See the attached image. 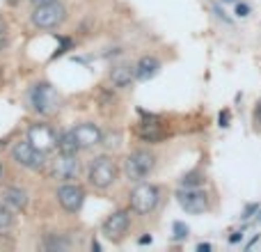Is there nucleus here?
Listing matches in <instances>:
<instances>
[{
	"label": "nucleus",
	"instance_id": "f257e3e1",
	"mask_svg": "<svg viewBox=\"0 0 261 252\" xmlns=\"http://www.w3.org/2000/svg\"><path fill=\"white\" fill-rule=\"evenodd\" d=\"M25 104L32 113L41 115V117H48V115H55L60 110V94L50 83L41 81V83H35L25 92Z\"/></svg>",
	"mask_w": 261,
	"mask_h": 252
},
{
	"label": "nucleus",
	"instance_id": "7ed1b4c3",
	"mask_svg": "<svg viewBox=\"0 0 261 252\" xmlns=\"http://www.w3.org/2000/svg\"><path fill=\"white\" fill-rule=\"evenodd\" d=\"M161 197H163L161 186L149 184V181H138L128 195L130 211L138 213V216H151L158 209V204H161Z\"/></svg>",
	"mask_w": 261,
	"mask_h": 252
},
{
	"label": "nucleus",
	"instance_id": "412c9836",
	"mask_svg": "<svg viewBox=\"0 0 261 252\" xmlns=\"http://www.w3.org/2000/svg\"><path fill=\"white\" fill-rule=\"evenodd\" d=\"M58 37V41H60V48L55 51L53 55H50V60H58V58H62L67 51H71L73 48V39H69V37H64V35H55Z\"/></svg>",
	"mask_w": 261,
	"mask_h": 252
},
{
	"label": "nucleus",
	"instance_id": "c9c22d12",
	"mask_svg": "<svg viewBox=\"0 0 261 252\" xmlns=\"http://www.w3.org/2000/svg\"><path fill=\"white\" fill-rule=\"evenodd\" d=\"M3 172H5V167H3V163H0V179H3Z\"/></svg>",
	"mask_w": 261,
	"mask_h": 252
},
{
	"label": "nucleus",
	"instance_id": "4468645a",
	"mask_svg": "<svg viewBox=\"0 0 261 252\" xmlns=\"http://www.w3.org/2000/svg\"><path fill=\"white\" fill-rule=\"evenodd\" d=\"M0 199L7 204L12 211H25L28 204H30V195L25 188H18V186H5L0 190Z\"/></svg>",
	"mask_w": 261,
	"mask_h": 252
},
{
	"label": "nucleus",
	"instance_id": "473e14b6",
	"mask_svg": "<svg viewBox=\"0 0 261 252\" xmlns=\"http://www.w3.org/2000/svg\"><path fill=\"white\" fill-rule=\"evenodd\" d=\"M257 119H259V124H261V101L257 104Z\"/></svg>",
	"mask_w": 261,
	"mask_h": 252
},
{
	"label": "nucleus",
	"instance_id": "e433bc0d",
	"mask_svg": "<svg viewBox=\"0 0 261 252\" xmlns=\"http://www.w3.org/2000/svg\"><path fill=\"white\" fill-rule=\"evenodd\" d=\"M3 76H5V71H3V67H0V81H3Z\"/></svg>",
	"mask_w": 261,
	"mask_h": 252
},
{
	"label": "nucleus",
	"instance_id": "6e6552de",
	"mask_svg": "<svg viewBox=\"0 0 261 252\" xmlns=\"http://www.w3.org/2000/svg\"><path fill=\"white\" fill-rule=\"evenodd\" d=\"M174 197H176V202H179V207L184 209L186 213H190V216H202V213H206L208 209H211L206 190H202V188H181L179 186Z\"/></svg>",
	"mask_w": 261,
	"mask_h": 252
},
{
	"label": "nucleus",
	"instance_id": "f3484780",
	"mask_svg": "<svg viewBox=\"0 0 261 252\" xmlns=\"http://www.w3.org/2000/svg\"><path fill=\"white\" fill-rule=\"evenodd\" d=\"M55 149L58 154H78L83 152L81 144H78L76 135H73V129H64L58 133V140H55Z\"/></svg>",
	"mask_w": 261,
	"mask_h": 252
},
{
	"label": "nucleus",
	"instance_id": "2eb2a0df",
	"mask_svg": "<svg viewBox=\"0 0 261 252\" xmlns=\"http://www.w3.org/2000/svg\"><path fill=\"white\" fill-rule=\"evenodd\" d=\"M110 83H113V87H117V90H126V87L133 85L138 78H135V64H115L113 69H110L108 73Z\"/></svg>",
	"mask_w": 261,
	"mask_h": 252
},
{
	"label": "nucleus",
	"instance_id": "393cba45",
	"mask_svg": "<svg viewBox=\"0 0 261 252\" xmlns=\"http://www.w3.org/2000/svg\"><path fill=\"white\" fill-rule=\"evenodd\" d=\"M218 124H220L222 129H229L231 126V110L229 108L220 110V115H218Z\"/></svg>",
	"mask_w": 261,
	"mask_h": 252
},
{
	"label": "nucleus",
	"instance_id": "7c9ffc66",
	"mask_svg": "<svg viewBox=\"0 0 261 252\" xmlns=\"http://www.w3.org/2000/svg\"><path fill=\"white\" fill-rule=\"evenodd\" d=\"M92 250H94V252L101 250V243H99V241H92Z\"/></svg>",
	"mask_w": 261,
	"mask_h": 252
},
{
	"label": "nucleus",
	"instance_id": "c756f323",
	"mask_svg": "<svg viewBox=\"0 0 261 252\" xmlns=\"http://www.w3.org/2000/svg\"><path fill=\"white\" fill-rule=\"evenodd\" d=\"M7 48V37H5V32L0 35V51H5Z\"/></svg>",
	"mask_w": 261,
	"mask_h": 252
},
{
	"label": "nucleus",
	"instance_id": "2f4dec72",
	"mask_svg": "<svg viewBox=\"0 0 261 252\" xmlns=\"http://www.w3.org/2000/svg\"><path fill=\"white\" fill-rule=\"evenodd\" d=\"M32 5H44V3H53V0H30Z\"/></svg>",
	"mask_w": 261,
	"mask_h": 252
},
{
	"label": "nucleus",
	"instance_id": "9d476101",
	"mask_svg": "<svg viewBox=\"0 0 261 252\" xmlns=\"http://www.w3.org/2000/svg\"><path fill=\"white\" fill-rule=\"evenodd\" d=\"M128 227H130V209H119V211L110 213V216L101 222V234L108 241L119 243V241L126 236Z\"/></svg>",
	"mask_w": 261,
	"mask_h": 252
},
{
	"label": "nucleus",
	"instance_id": "423d86ee",
	"mask_svg": "<svg viewBox=\"0 0 261 252\" xmlns=\"http://www.w3.org/2000/svg\"><path fill=\"white\" fill-rule=\"evenodd\" d=\"M9 156H12V161L16 163V165L25 167V170H30V172H41L46 167V154L39 152L37 147H32V144L28 142V138L14 142L12 149H9Z\"/></svg>",
	"mask_w": 261,
	"mask_h": 252
},
{
	"label": "nucleus",
	"instance_id": "aec40b11",
	"mask_svg": "<svg viewBox=\"0 0 261 252\" xmlns=\"http://www.w3.org/2000/svg\"><path fill=\"white\" fill-rule=\"evenodd\" d=\"M44 248L46 250H64V248H69V241L62 239L60 234H46L44 236Z\"/></svg>",
	"mask_w": 261,
	"mask_h": 252
},
{
	"label": "nucleus",
	"instance_id": "39448f33",
	"mask_svg": "<svg viewBox=\"0 0 261 252\" xmlns=\"http://www.w3.org/2000/svg\"><path fill=\"white\" fill-rule=\"evenodd\" d=\"M30 21L37 30H58L64 21H67V7L60 0L44 5H35L30 14Z\"/></svg>",
	"mask_w": 261,
	"mask_h": 252
},
{
	"label": "nucleus",
	"instance_id": "1a4fd4ad",
	"mask_svg": "<svg viewBox=\"0 0 261 252\" xmlns=\"http://www.w3.org/2000/svg\"><path fill=\"white\" fill-rule=\"evenodd\" d=\"M55 197H58V204L67 213H78L83 209V204H85L87 193L81 184H76V181H67V184H62L58 190H55Z\"/></svg>",
	"mask_w": 261,
	"mask_h": 252
},
{
	"label": "nucleus",
	"instance_id": "ddd939ff",
	"mask_svg": "<svg viewBox=\"0 0 261 252\" xmlns=\"http://www.w3.org/2000/svg\"><path fill=\"white\" fill-rule=\"evenodd\" d=\"M135 135H138L142 142L149 144H158L161 140H165L167 131L163 129L161 117L153 115V117H142V122H138V129H135Z\"/></svg>",
	"mask_w": 261,
	"mask_h": 252
},
{
	"label": "nucleus",
	"instance_id": "f03ea898",
	"mask_svg": "<svg viewBox=\"0 0 261 252\" xmlns=\"http://www.w3.org/2000/svg\"><path fill=\"white\" fill-rule=\"evenodd\" d=\"M117 179H119V165L113 156L101 154V156H94L90 161V165H87V181H90L92 188L108 190L110 186H115Z\"/></svg>",
	"mask_w": 261,
	"mask_h": 252
},
{
	"label": "nucleus",
	"instance_id": "b1692460",
	"mask_svg": "<svg viewBox=\"0 0 261 252\" xmlns=\"http://www.w3.org/2000/svg\"><path fill=\"white\" fill-rule=\"evenodd\" d=\"M211 9H213V14H216V16H218V18H220V21H225V23H227V26H231V23H234V18H231V16H229V14H227V12H225V7H220V5H218V3H216V5H213V7H211Z\"/></svg>",
	"mask_w": 261,
	"mask_h": 252
},
{
	"label": "nucleus",
	"instance_id": "c85d7f7f",
	"mask_svg": "<svg viewBox=\"0 0 261 252\" xmlns=\"http://www.w3.org/2000/svg\"><path fill=\"white\" fill-rule=\"evenodd\" d=\"M213 245L211 243H197V252H211Z\"/></svg>",
	"mask_w": 261,
	"mask_h": 252
},
{
	"label": "nucleus",
	"instance_id": "20e7f679",
	"mask_svg": "<svg viewBox=\"0 0 261 252\" xmlns=\"http://www.w3.org/2000/svg\"><path fill=\"white\" fill-rule=\"evenodd\" d=\"M156 167V154L149 152V149H135L130 152L126 158H124V177L133 184L138 181H144Z\"/></svg>",
	"mask_w": 261,
	"mask_h": 252
},
{
	"label": "nucleus",
	"instance_id": "5701e85b",
	"mask_svg": "<svg viewBox=\"0 0 261 252\" xmlns=\"http://www.w3.org/2000/svg\"><path fill=\"white\" fill-rule=\"evenodd\" d=\"M234 14L239 18H248L250 14H252V7H250L248 3H243V0H239V3H236V7H234Z\"/></svg>",
	"mask_w": 261,
	"mask_h": 252
},
{
	"label": "nucleus",
	"instance_id": "4be33fe9",
	"mask_svg": "<svg viewBox=\"0 0 261 252\" xmlns=\"http://www.w3.org/2000/svg\"><path fill=\"white\" fill-rule=\"evenodd\" d=\"M188 234H190V230H188L186 222H181V220L172 222V239L174 241H186L188 239Z\"/></svg>",
	"mask_w": 261,
	"mask_h": 252
},
{
	"label": "nucleus",
	"instance_id": "72a5a7b5",
	"mask_svg": "<svg viewBox=\"0 0 261 252\" xmlns=\"http://www.w3.org/2000/svg\"><path fill=\"white\" fill-rule=\"evenodd\" d=\"M5 28H7V23H5L3 18H0V35H3V32H5Z\"/></svg>",
	"mask_w": 261,
	"mask_h": 252
},
{
	"label": "nucleus",
	"instance_id": "a878e982",
	"mask_svg": "<svg viewBox=\"0 0 261 252\" xmlns=\"http://www.w3.org/2000/svg\"><path fill=\"white\" fill-rule=\"evenodd\" d=\"M259 204L257 202H254V204H248V207H245V211H243V216H241V218H243V220H250V218H252L254 216V213H257L259 211Z\"/></svg>",
	"mask_w": 261,
	"mask_h": 252
},
{
	"label": "nucleus",
	"instance_id": "f704fd0d",
	"mask_svg": "<svg viewBox=\"0 0 261 252\" xmlns=\"http://www.w3.org/2000/svg\"><path fill=\"white\" fill-rule=\"evenodd\" d=\"M220 3H222V5H225V3H234V5H236L239 0H220Z\"/></svg>",
	"mask_w": 261,
	"mask_h": 252
},
{
	"label": "nucleus",
	"instance_id": "0eeeda50",
	"mask_svg": "<svg viewBox=\"0 0 261 252\" xmlns=\"http://www.w3.org/2000/svg\"><path fill=\"white\" fill-rule=\"evenodd\" d=\"M83 172V163L78 161V154H58L48 163V177L60 184L76 181Z\"/></svg>",
	"mask_w": 261,
	"mask_h": 252
},
{
	"label": "nucleus",
	"instance_id": "bb28decb",
	"mask_svg": "<svg viewBox=\"0 0 261 252\" xmlns=\"http://www.w3.org/2000/svg\"><path fill=\"white\" fill-rule=\"evenodd\" d=\"M243 241V230H239V232H234V234L229 236V243L234 245V243H241Z\"/></svg>",
	"mask_w": 261,
	"mask_h": 252
},
{
	"label": "nucleus",
	"instance_id": "dca6fc26",
	"mask_svg": "<svg viewBox=\"0 0 261 252\" xmlns=\"http://www.w3.org/2000/svg\"><path fill=\"white\" fill-rule=\"evenodd\" d=\"M161 60L156 58V55H142V58L135 62V78L138 81H151L153 76H156L158 71H161Z\"/></svg>",
	"mask_w": 261,
	"mask_h": 252
},
{
	"label": "nucleus",
	"instance_id": "cd10ccee",
	"mask_svg": "<svg viewBox=\"0 0 261 252\" xmlns=\"http://www.w3.org/2000/svg\"><path fill=\"white\" fill-rule=\"evenodd\" d=\"M151 234H144V236H140V239H138V243L140 245H151Z\"/></svg>",
	"mask_w": 261,
	"mask_h": 252
},
{
	"label": "nucleus",
	"instance_id": "f8f14e48",
	"mask_svg": "<svg viewBox=\"0 0 261 252\" xmlns=\"http://www.w3.org/2000/svg\"><path fill=\"white\" fill-rule=\"evenodd\" d=\"M73 135H76L81 149H94L103 142V129L96 122H81L73 126Z\"/></svg>",
	"mask_w": 261,
	"mask_h": 252
},
{
	"label": "nucleus",
	"instance_id": "6ab92c4d",
	"mask_svg": "<svg viewBox=\"0 0 261 252\" xmlns=\"http://www.w3.org/2000/svg\"><path fill=\"white\" fill-rule=\"evenodd\" d=\"M14 227V211L0 199V232H9Z\"/></svg>",
	"mask_w": 261,
	"mask_h": 252
},
{
	"label": "nucleus",
	"instance_id": "9b49d317",
	"mask_svg": "<svg viewBox=\"0 0 261 252\" xmlns=\"http://www.w3.org/2000/svg\"><path fill=\"white\" fill-rule=\"evenodd\" d=\"M28 142L32 144V147H37L39 152L44 154H50L55 149V140H58V133H55V129L50 124L46 122H35L28 126Z\"/></svg>",
	"mask_w": 261,
	"mask_h": 252
},
{
	"label": "nucleus",
	"instance_id": "a211bd4d",
	"mask_svg": "<svg viewBox=\"0 0 261 252\" xmlns=\"http://www.w3.org/2000/svg\"><path fill=\"white\" fill-rule=\"evenodd\" d=\"M204 184H206V177H204V172L199 170V167H195V170L186 172V174L179 179V186H181V188H202Z\"/></svg>",
	"mask_w": 261,
	"mask_h": 252
}]
</instances>
